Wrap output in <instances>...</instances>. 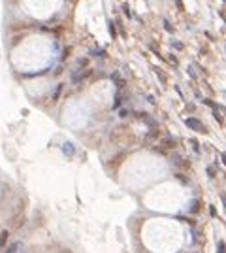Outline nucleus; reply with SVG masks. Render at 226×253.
<instances>
[{
    "instance_id": "f03ea898",
    "label": "nucleus",
    "mask_w": 226,
    "mask_h": 253,
    "mask_svg": "<svg viewBox=\"0 0 226 253\" xmlns=\"http://www.w3.org/2000/svg\"><path fill=\"white\" fill-rule=\"evenodd\" d=\"M160 147L166 149V151H168V149H173V147H175V140H173V138H164V140L160 142Z\"/></svg>"
},
{
    "instance_id": "7ed1b4c3",
    "label": "nucleus",
    "mask_w": 226,
    "mask_h": 253,
    "mask_svg": "<svg viewBox=\"0 0 226 253\" xmlns=\"http://www.w3.org/2000/svg\"><path fill=\"white\" fill-rule=\"evenodd\" d=\"M200 200H190V204H189V212L190 214H198L200 212Z\"/></svg>"
},
{
    "instance_id": "f257e3e1",
    "label": "nucleus",
    "mask_w": 226,
    "mask_h": 253,
    "mask_svg": "<svg viewBox=\"0 0 226 253\" xmlns=\"http://www.w3.org/2000/svg\"><path fill=\"white\" fill-rule=\"evenodd\" d=\"M185 125H187L189 129L196 130V132H206V129H203V125H202V123H200V119H196V117H189V119L185 121Z\"/></svg>"
},
{
    "instance_id": "0eeeda50",
    "label": "nucleus",
    "mask_w": 226,
    "mask_h": 253,
    "mask_svg": "<svg viewBox=\"0 0 226 253\" xmlns=\"http://www.w3.org/2000/svg\"><path fill=\"white\" fill-rule=\"evenodd\" d=\"M190 146L194 147V151H196V153H200V144L196 142V138H190Z\"/></svg>"
},
{
    "instance_id": "39448f33",
    "label": "nucleus",
    "mask_w": 226,
    "mask_h": 253,
    "mask_svg": "<svg viewBox=\"0 0 226 253\" xmlns=\"http://www.w3.org/2000/svg\"><path fill=\"white\" fill-rule=\"evenodd\" d=\"M8 238H10V233H8V231H2V234H0V247H2V246H6Z\"/></svg>"
},
{
    "instance_id": "dca6fc26",
    "label": "nucleus",
    "mask_w": 226,
    "mask_h": 253,
    "mask_svg": "<svg viewBox=\"0 0 226 253\" xmlns=\"http://www.w3.org/2000/svg\"><path fill=\"white\" fill-rule=\"evenodd\" d=\"M220 200H222V204H224V210H226V195H224V193H220Z\"/></svg>"
},
{
    "instance_id": "f8f14e48",
    "label": "nucleus",
    "mask_w": 226,
    "mask_h": 253,
    "mask_svg": "<svg viewBox=\"0 0 226 253\" xmlns=\"http://www.w3.org/2000/svg\"><path fill=\"white\" fill-rule=\"evenodd\" d=\"M164 27H166V30H168V32H173V27L168 23V19H164Z\"/></svg>"
},
{
    "instance_id": "6e6552de",
    "label": "nucleus",
    "mask_w": 226,
    "mask_h": 253,
    "mask_svg": "<svg viewBox=\"0 0 226 253\" xmlns=\"http://www.w3.org/2000/svg\"><path fill=\"white\" fill-rule=\"evenodd\" d=\"M177 179L183 183V185H189V178L187 176H183V174H177Z\"/></svg>"
},
{
    "instance_id": "423d86ee",
    "label": "nucleus",
    "mask_w": 226,
    "mask_h": 253,
    "mask_svg": "<svg viewBox=\"0 0 226 253\" xmlns=\"http://www.w3.org/2000/svg\"><path fill=\"white\" fill-rule=\"evenodd\" d=\"M217 253H226V244L220 240L219 242V246H217Z\"/></svg>"
},
{
    "instance_id": "2eb2a0df",
    "label": "nucleus",
    "mask_w": 226,
    "mask_h": 253,
    "mask_svg": "<svg viewBox=\"0 0 226 253\" xmlns=\"http://www.w3.org/2000/svg\"><path fill=\"white\" fill-rule=\"evenodd\" d=\"M207 176H209V178H215V170H213V168H211V166H209V168H207Z\"/></svg>"
},
{
    "instance_id": "a211bd4d",
    "label": "nucleus",
    "mask_w": 226,
    "mask_h": 253,
    "mask_svg": "<svg viewBox=\"0 0 226 253\" xmlns=\"http://www.w3.org/2000/svg\"><path fill=\"white\" fill-rule=\"evenodd\" d=\"M220 159H222V163H224V166H226V153H220Z\"/></svg>"
},
{
    "instance_id": "4468645a",
    "label": "nucleus",
    "mask_w": 226,
    "mask_h": 253,
    "mask_svg": "<svg viewBox=\"0 0 226 253\" xmlns=\"http://www.w3.org/2000/svg\"><path fill=\"white\" fill-rule=\"evenodd\" d=\"M173 45H175V49H179V51L183 49V43H181V42H173Z\"/></svg>"
},
{
    "instance_id": "ddd939ff",
    "label": "nucleus",
    "mask_w": 226,
    "mask_h": 253,
    "mask_svg": "<svg viewBox=\"0 0 226 253\" xmlns=\"http://www.w3.org/2000/svg\"><path fill=\"white\" fill-rule=\"evenodd\" d=\"M209 214H211L213 217L217 215V208H215V206H209Z\"/></svg>"
},
{
    "instance_id": "1a4fd4ad",
    "label": "nucleus",
    "mask_w": 226,
    "mask_h": 253,
    "mask_svg": "<svg viewBox=\"0 0 226 253\" xmlns=\"http://www.w3.org/2000/svg\"><path fill=\"white\" fill-rule=\"evenodd\" d=\"M213 117H215V119H217V121H219V125H222V123H224V119H222V115H220V113H219V111H217V110H215V111H213Z\"/></svg>"
},
{
    "instance_id": "9b49d317",
    "label": "nucleus",
    "mask_w": 226,
    "mask_h": 253,
    "mask_svg": "<svg viewBox=\"0 0 226 253\" xmlns=\"http://www.w3.org/2000/svg\"><path fill=\"white\" fill-rule=\"evenodd\" d=\"M156 74H158V78H160L162 85H166V76H164V72H162V70H156Z\"/></svg>"
},
{
    "instance_id": "20e7f679",
    "label": "nucleus",
    "mask_w": 226,
    "mask_h": 253,
    "mask_svg": "<svg viewBox=\"0 0 226 253\" xmlns=\"http://www.w3.org/2000/svg\"><path fill=\"white\" fill-rule=\"evenodd\" d=\"M19 247H21V244H19V242H13V244H10V246L6 247V253H17Z\"/></svg>"
},
{
    "instance_id": "f3484780",
    "label": "nucleus",
    "mask_w": 226,
    "mask_h": 253,
    "mask_svg": "<svg viewBox=\"0 0 226 253\" xmlns=\"http://www.w3.org/2000/svg\"><path fill=\"white\" fill-rule=\"evenodd\" d=\"M170 61H172V62H173V66H177V59H175V57H173V55H170Z\"/></svg>"
},
{
    "instance_id": "6ab92c4d",
    "label": "nucleus",
    "mask_w": 226,
    "mask_h": 253,
    "mask_svg": "<svg viewBox=\"0 0 226 253\" xmlns=\"http://www.w3.org/2000/svg\"><path fill=\"white\" fill-rule=\"evenodd\" d=\"M177 6H179V10H183V4H181V0H177Z\"/></svg>"
},
{
    "instance_id": "9d476101",
    "label": "nucleus",
    "mask_w": 226,
    "mask_h": 253,
    "mask_svg": "<svg viewBox=\"0 0 226 253\" xmlns=\"http://www.w3.org/2000/svg\"><path fill=\"white\" fill-rule=\"evenodd\" d=\"M203 104H206V106H211V108H215V110H217V104H215L211 98H203Z\"/></svg>"
}]
</instances>
